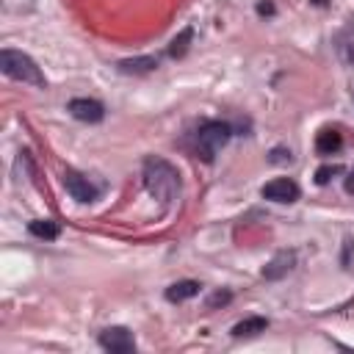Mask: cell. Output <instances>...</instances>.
<instances>
[{
	"instance_id": "6da1fadb",
	"label": "cell",
	"mask_w": 354,
	"mask_h": 354,
	"mask_svg": "<svg viewBox=\"0 0 354 354\" xmlns=\"http://www.w3.org/2000/svg\"><path fill=\"white\" fill-rule=\"evenodd\" d=\"M144 188L149 191V196H155L158 202L163 205H171L177 196H180V171L166 160V158H158V155H149L144 160Z\"/></svg>"
},
{
	"instance_id": "7a4b0ae2",
	"label": "cell",
	"mask_w": 354,
	"mask_h": 354,
	"mask_svg": "<svg viewBox=\"0 0 354 354\" xmlns=\"http://www.w3.org/2000/svg\"><path fill=\"white\" fill-rule=\"evenodd\" d=\"M0 72H3L6 77H11V80L30 83V86H36V88H44V86H47V80H44L41 69L36 66V61H33L30 55L19 53V50H11V47L0 50Z\"/></svg>"
},
{
	"instance_id": "3957f363",
	"label": "cell",
	"mask_w": 354,
	"mask_h": 354,
	"mask_svg": "<svg viewBox=\"0 0 354 354\" xmlns=\"http://www.w3.org/2000/svg\"><path fill=\"white\" fill-rule=\"evenodd\" d=\"M230 136H232V127L227 122L210 119V122L199 124V130H196V152L210 163L216 158V152L230 141Z\"/></svg>"
},
{
	"instance_id": "277c9868",
	"label": "cell",
	"mask_w": 354,
	"mask_h": 354,
	"mask_svg": "<svg viewBox=\"0 0 354 354\" xmlns=\"http://www.w3.org/2000/svg\"><path fill=\"white\" fill-rule=\"evenodd\" d=\"M61 180H64L66 194H69L72 199H77V202H94V199L100 196V188H97L88 177H83L80 171H75V169H66Z\"/></svg>"
},
{
	"instance_id": "5b68a950",
	"label": "cell",
	"mask_w": 354,
	"mask_h": 354,
	"mask_svg": "<svg viewBox=\"0 0 354 354\" xmlns=\"http://www.w3.org/2000/svg\"><path fill=\"white\" fill-rule=\"evenodd\" d=\"M100 346L113 354H130V351H136V337L124 326H108L100 332Z\"/></svg>"
},
{
	"instance_id": "8992f818",
	"label": "cell",
	"mask_w": 354,
	"mask_h": 354,
	"mask_svg": "<svg viewBox=\"0 0 354 354\" xmlns=\"http://www.w3.org/2000/svg\"><path fill=\"white\" fill-rule=\"evenodd\" d=\"M260 194H263V199H271V202H296L301 196L299 185L290 177H274V180H268L260 188Z\"/></svg>"
},
{
	"instance_id": "52a82bcc",
	"label": "cell",
	"mask_w": 354,
	"mask_h": 354,
	"mask_svg": "<svg viewBox=\"0 0 354 354\" xmlns=\"http://www.w3.org/2000/svg\"><path fill=\"white\" fill-rule=\"evenodd\" d=\"M66 111H69L77 122H88V124L102 122V116H105L102 102H100V100H88V97H75V100H69Z\"/></svg>"
},
{
	"instance_id": "ba28073f",
	"label": "cell",
	"mask_w": 354,
	"mask_h": 354,
	"mask_svg": "<svg viewBox=\"0 0 354 354\" xmlns=\"http://www.w3.org/2000/svg\"><path fill=\"white\" fill-rule=\"evenodd\" d=\"M293 266H296V252L293 249H282V252H277L266 266H263V279H282V277H288L290 271H293Z\"/></svg>"
},
{
	"instance_id": "9c48e42d",
	"label": "cell",
	"mask_w": 354,
	"mask_h": 354,
	"mask_svg": "<svg viewBox=\"0 0 354 354\" xmlns=\"http://www.w3.org/2000/svg\"><path fill=\"white\" fill-rule=\"evenodd\" d=\"M340 147H343V136H340L335 127L318 130V136H315V149H318L321 155H332V152H337Z\"/></svg>"
},
{
	"instance_id": "30bf717a",
	"label": "cell",
	"mask_w": 354,
	"mask_h": 354,
	"mask_svg": "<svg viewBox=\"0 0 354 354\" xmlns=\"http://www.w3.org/2000/svg\"><path fill=\"white\" fill-rule=\"evenodd\" d=\"M152 69H158V58L155 55H141V58L119 61V72H124V75H144V72H152Z\"/></svg>"
},
{
	"instance_id": "8fae6325",
	"label": "cell",
	"mask_w": 354,
	"mask_h": 354,
	"mask_svg": "<svg viewBox=\"0 0 354 354\" xmlns=\"http://www.w3.org/2000/svg\"><path fill=\"white\" fill-rule=\"evenodd\" d=\"M199 288L202 285L196 279H180V282H174V285L166 288V299L169 301H185V299H194L199 293Z\"/></svg>"
},
{
	"instance_id": "7c38bea8",
	"label": "cell",
	"mask_w": 354,
	"mask_h": 354,
	"mask_svg": "<svg viewBox=\"0 0 354 354\" xmlns=\"http://www.w3.org/2000/svg\"><path fill=\"white\" fill-rule=\"evenodd\" d=\"M266 326H268L266 318H260V315H249V318H243V321H238V324L232 326V337H249V335L266 332Z\"/></svg>"
},
{
	"instance_id": "4fadbf2b",
	"label": "cell",
	"mask_w": 354,
	"mask_h": 354,
	"mask_svg": "<svg viewBox=\"0 0 354 354\" xmlns=\"http://www.w3.org/2000/svg\"><path fill=\"white\" fill-rule=\"evenodd\" d=\"M28 232H30L33 238L55 241V238L61 235V227H58L55 221H50V218H36V221H30V224H28Z\"/></svg>"
},
{
	"instance_id": "5bb4252c",
	"label": "cell",
	"mask_w": 354,
	"mask_h": 354,
	"mask_svg": "<svg viewBox=\"0 0 354 354\" xmlns=\"http://www.w3.org/2000/svg\"><path fill=\"white\" fill-rule=\"evenodd\" d=\"M191 36H194V30H191V28H183V30H180V36H174V41H171V47H169V55H171V58H180V55H185Z\"/></svg>"
},
{
	"instance_id": "9a60e30c",
	"label": "cell",
	"mask_w": 354,
	"mask_h": 354,
	"mask_svg": "<svg viewBox=\"0 0 354 354\" xmlns=\"http://www.w3.org/2000/svg\"><path fill=\"white\" fill-rule=\"evenodd\" d=\"M340 171H343V169H340L337 163H326V166H321V169L315 171V183H318V185H326V183H329L335 174H340Z\"/></svg>"
},
{
	"instance_id": "2e32d148",
	"label": "cell",
	"mask_w": 354,
	"mask_h": 354,
	"mask_svg": "<svg viewBox=\"0 0 354 354\" xmlns=\"http://www.w3.org/2000/svg\"><path fill=\"white\" fill-rule=\"evenodd\" d=\"M230 299H232V293H227V290H216V293L207 299V307L213 310V307H218V304H230Z\"/></svg>"
},
{
	"instance_id": "e0dca14e",
	"label": "cell",
	"mask_w": 354,
	"mask_h": 354,
	"mask_svg": "<svg viewBox=\"0 0 354 354\" xmlns=\"http://www.w3.org/2000/svg\"><path fill=\"white\" fill-rule=\"evenodd\" d=\"M271 163H290V149H282V147L271 149Z\"/></svg>"
},
{
	"instance_id": "ac0fdd59",
	"label": "cell",
	"mask_w": 354,
	"mask_h": 354,
	"mask_svg": "<svg viewBox=\"0 0 354 354\" xmlns=\"http://www.w3.org/2000/svg\"><path fill=\"white\" fill-rule=\"evenodd\" d=\"M343 188H346V194H351V196H354V169L348 171V177H346V183H343Z\"/></svg>"
},
{
	"instance_id": "d6986e66",
	"label": "cell",
	"mask_w": 354,
	"mask_h": 354,
	"mask_svg": "<svg viewBox=\"0 0 354 354\" xmlns=\"http://www.w3.org/2000/svg\"><path fill=\"white\" fill-rule=\"evenodd\" d=\"M257 11H260V14H274V6H271V3H260Z\"/></svg>"
}]
</instances>
